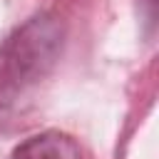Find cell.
<instances>
[{"label":"cell","instance_id":"obj_1","mask_svg":"<svg viewBox=\"0 0 159 159\" xmlns=\"http://www.w3.org/2000/svg\"><path fill=\"white\" fill-rule=\"evenodd\" d=\"M12 159H82V152L70 134L50 129L25 139L12 152Z\"/></svg>","mask_w":159,"mask_h":159},{"label":"cell","instance_id":"obj_2","mask_svg":"<svg viewBox=\"0 0 159 159\" xmlns=\"http://www.w3.org/2000/svg\"><path fill=\"white\" fill-rule=\"evenodd\" d=\"M144 2H147V5L152 7V12H154V5H157V0H144Z\"/></svg>","mask_w":159,"mask_h":159}]
</instances>
